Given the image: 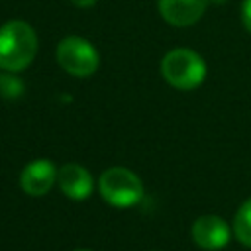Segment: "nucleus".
I'll list each match as a JSON object with an SVG mask.
<instances>
[{
	"label": "nucleus",
	"mask_w": 251,
	"mask_h": 251,
	"mask_svg": "<svg viewBox=\"0 0 251 251\" xmlns=\"http://www.w3.org/2000/svg\"><path fill=\"white\" fill-rule=\"evenodd\" d=\"M71 4H75L78 8H88V6L96 4V0H71Z\"/></svg>",
	"instance_id": "nucleus-12"
},
{
	"label": "nucleus",
	"mask_w": 251,
	"mask_h": 251,
	"mask_svg": "<svg viewBox=\"0 0 251 251\" xmlns=\"http://www.w3.org/2000/svg\"><path fill=\"white\" fill-rule=\"evenodd\" d=\"M241 22H243L245 29L251 33V0H243V4H241Z\"/></svg>",
	"instance_id": "nucleus-11"
},
{
	"label": "nucleus",
	"mask_w": 251,
	"mask_h": 251,
	"mask_svg": "<svg viewBox=\"0 0 251 251\" xmlns=\"http://www.w3.org/2000/svg\"><path fill=\"white\" fill-rule=\"evenodd\" d=\"M37 55V35L24 20H10L0 27V69L20 73Z\"/></svg>",
	"instance_id": "nucleus-1"
},
{
	"label": "nucleus",
	"mask_w": 251,
	"mask_h": 251,
	"mask_svg": "<svg viewBox=\"0 0 251 251\" xmlns=\"http://www.w3.org/2000/svg\"><path fill=\"white\" fill-rule=\"evenodd\" d=\"M24 92V82L8 71L0 73V96L2 98H18Z\"/></svg>",
	"instance_id": "nucleus-10"
},
{
	"label": "nucleus",
	"mask_w": 251,
	"mask_h": 251,
	"mask_svg": "<svg viewBox=\"0 0 251 251\" xmlns=\"http://www.w3.org/2000/svg\"><path fill=\"white\" fill-rule=\"evenodd\" d=\"M208 4L210 0H159V12L171 25L186 27L202 18Z\"/></svg>",
	"instance_id": "nucleus-8"
},
{
	"label": "nucleus",
	"mask_w": 251,
	"mask_h": 251,
	"mask_svg": "<svg viewBox=\"0 0 251 251\" xmlns=\"http://www.w3.org/2000/svg\"><path fill=\"white\" fill-rule=\"evenodd\" d=\"M57 173L59 169L49 159H35L22 169L20 188L29 196H43L57 182Z\"/></svg>",
	"instance_id": "nucleus-6"
},
{
	"label": "nucleus",
	"mask_w": 251,
	"mask_h": 251,
	"mask_svg": "<svg viewBox=\"0 0 251 251\" xmlns=\"http://www.w3.org/2000/svg\"><path fill=\"white\" fill-rule=\"evenodd\" d=\"M190 235L198 247L208 249V251H218L229 243L231 231L224 218L216 214H204L192 224Z\"/></svg>",
	"instance_id": "nucleus-5"
},
{
	"label": "nucleus",
	"mask_w": 251,
	"mask_h": 251,
	"mask_svg": "<svg viewBox=\"0 0 251 251\" xmlns=\"http://www.w3.org/2000/svg\"><path fill=\"white\" fill-rule=\"evenodd\" d=\"M57 63L69 75L82 78L96 73L100 65V55L88 39L78 35H69L61 39L57 45Z\"/></svg>",
	"instance_id": "nucleus-4"
},
{
	"label": "nucleus",
	"mask_w": 251,
	"mask_h": 251,
	"mask_svg": "<svg viewBox=\"0 0 251 251\" xmlns=\"http://www.w3.org/2000/svg\"><path fill=\"white\" fill-rule=\"evenodd\" d=\"M100 196L116 208L135 206L143 198L141 178L126 167H110L98 178Z\"/></svg>",
	"instance_id": "nucleus-3"
},
{
	"label": "nucleus",
	"mask_w": 251,
	"mask_h": 251,
	"mask_svg": "<svg viewBox=\"0 0 251 251\" xmlns=\"http://www.w3.org/2000/svg\"><path fill=\"white\" fill-rule=\"evenodd\" d=\"M233 233L239 243L251 247V198H247L235 212L233 218Z\"/></svg>",
	"instance_id": "nucleus-9"
},
{
	"label": "nucleus",
	"mask_w": 251,
	"mask_h": 251,
	"mask_svg": "<svg viewBox=\"0 0 251 251\" xmlns=\"http://www.w3.org/2000/svg\"><path fill=\"white\" fill-rule=\"evenodd\" d=\"M75 251H90V249H75Z\"/></svg>",
	"instance_id": "nucleus-14"
},
{
	"label": "nucleus",
	"mask_w": 251,
	"mask_h": 251,
	"mask_svg": "<svg viewBox=\"0 0 251 251\" xmlns=\"http://www.w3.org/2000/svg\"><path fill=\"white\" fill-rule=\"evenodd\" d=\"M210 2H214V4H222L224 0H210Z\"/></svg>",
	"instance_id": "nucleus-13"
},
{
	"label": "nucleus",
	"mask_w": 251,
	"mask_h": 251,
	"mask_svg": "<svg viewBox=\"0 0 251 251\" xmlns=\"http://www.w3.org/2000/svg\"><path fill=\"white\" fill-rule=\"evenodd\" d=\"M206 73L208 69L204 59L192 49H171L161 61L163 78L178 90H192L200 86L206 78Z\"/></svg>",
	"instance_id": "nucleus-2"
},
{
	"label": "nucleus",
	"mask_w": 251,
	"mask_h": 251,
	"mask_svg": "<svg viewBox=\"0 0 251 251\" xmlns=\"http://www.w3.org/2000/svg\"><path fill=\"white\" fill-rule=\"evenodd\" d=\"M57 184L61 192L71 200H86L94 188L92 175L82 165H76V163H67L59 169Z\"/></svg>",
	"instance_id": "nucleus-7"
}]
</instances>
